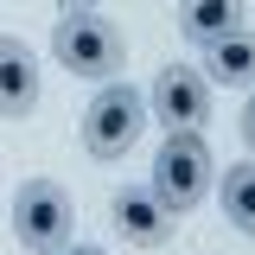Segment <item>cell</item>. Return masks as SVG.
<instances>
[{
	"label": "cell",
	"mask_w": 255,
	"mask_h": 255,
	"mask_svg": "<svg viewBox=\"0 0 255 255\" xmlns=\"http://www.w3.org/2000/svg\"><path fill=\"white\" fill-rule=\"evenodd\" d=\"M217 185V166H211V147L204 134H166L153 153V191L172 217H185L204 204V191Z\"/></svg>",
	"instance_id": "obj_1"
},
{
	"label": "cell",
	"mask_w": 255,
	"mask_h": 255,
	"mask_svg": "<svg viewBox=\"0 0 255 255\" xmlns=\"http://www.w3.org/2000/svg\"><path fill=\"white\" fill-rule=\"evenodd\" d=\"M51 51H58V64L70 70V77H96V83H115L122 77V32L109 26L102 13H64L58 26H51Z\"/></svg>",
	"instance_id": "obj_2"
},
{
	"label": "cell",
	"mask_w": 255,
	"mask_h": 255,
	"mask_svg": "<svg viewBox=\"0 0 255 255\" xmlns=\"http://www.w3.org/2000/svg\"><path fill=\"white\" fill-rule=\"evenodd\" d=\"M70 223H77V211H70V191L58 179H26L19 185V198H13V230H19V243L32 255H58L70 243Z\"/></svg>",
	"instance_id": "obj_3"
},
{
	"label": "cell",
	"mask_w": 255,
	"mask_h": 255,
	"mask_svg": "<svg viewBox=\"0 0 255 255\" xmlns=\"http://www.w3.org/2000/svg\"><path fill=\"white\" fill-rule=\"evenodd\" d=\"M140 115H147V102L128 90V83H102L90 96V109H83V147L96 159H122L140 140Z\"/></svg>",
	"instance_id": "obj_4"
},
{
	"label": "cell",
	"mask_w": 255,
	"mask_h": 255,
	"mask_svg": "<svg viewBox=\"0 0 255 255\" xmlns=\"http://www.w3.org/2000/svg\"><path fill=\"white\" fill-rule=\"evenodd\" d=\"M153 115L166 134H198L204 128V115H211V77H198V70H185V64H172V70H159L153 77Z\"/></svg>",
	"instance_id": "obj_5"
},
{
	"label": "cell",
	"mask_w": 255,
	"mask_h": 255,
	"mask_svg": "<svg viewBox=\"0 0 255 255\" xmlns=\"http://www.w3.org/2000/svg\"><path fill=\"white\" fill-rule=\"evenodd\" d=\"M115 223H122V236L134 249H159L172 236V211L159 204L153 185H122L115 191Z\"/></svg>",
	"instance_id": "obj_6"
},
{
	"label": "cell",
	"mask_w": 255,
	"mask_h": 255,
	"mask_svg": "<svg viewBox=\"0 0 255 255\" xmlns=\"http://www.w3.org/2000/svg\"><path fill=\"white\" fill-rule=\"evenodd\" d=\"M38 109V64H32L26 38H0V115L26 122Z\"/></svg>",
	"instance_id": "obj_7"
},
{
	"label": "cell",
	"mask_w": 255,
	"mask_h": 255,
	"mask_svg": "<svg viewBox=\"0 0 255 255\" xmlns=\"http://www.w3.org/2000/svg\"><path fill=\"white\" fill-rule=\"evenodd\" d=\"M204 77H217L230 90H255V32H223L204 45Z\"/></svg>",
	"instance_id": "obj_8"
},
{
	"label": "cell",
	"mask_w": 255,
	"mask_h": 255,
	"mask_svg": "<svg viewBox=\"0 0 255 255\" xmlns=\"http://www.w3.org/2000/svg\"><path fill=\"white\" fill-rule=\"evenodd\" d=\"M243 26V0H179V32L191 45H211Z\"/></svg>",
	"instance_id": "obj_9"
},
{
	"label": "cell",
	"mask_w": 255,
	"mask_h": 255,
	"mask_svg": "<svg viewBox=\"0 0 255 255\" xmlns=\"http://www.w3.org/2000/svg\"><path fill=\"white\" fill-rule=\"evenodd\" d=\"M217 198H223V217L236 223L243 236H255V159H243V166H230L217 179Z\"/></svg>",
	"instance_id": "obj_10"
},
{
	"label": "cell",
	"mask_w": 255,
	"mask_h": 255,
	"mask_svg": "<svg viewBox=\"0 0 255 255\" xmlns=\"http://www.w3.org/2000/svg\"><path fill=\"white\" fill-rule=\"evenodd\" d=\"M243 140L255 147V90H249V102H243Z\"/></svg>",
	"instance_id": "obj_11"
},
{
	"label": "cell",
	"mask_w": 255,
	"mask_h": 255,
	"mask_svg": "<svg viewBox=\"0 0 255 255\" xmlns=\"http://www.w3.org/2000/svg\"><path fill=\"white\" fill-rule=\"evenodd\" d=\"M58 255H109V249H96V243H64Z\"/></svg>",
	"instance_id": "obj_12"
},
{
	"label": "cell",
	"mask_w": 255,
	"mask_h": 255,
	"mask_svg": "<svg viewBox=\"0 0 255 255\" xmlns=\"http://www.w3.org/2000/svg\"><path fill=\"white\" fill-rule=\"evenodd\" d=\"M64 13H96V0H58Z\"/></svg>",
	"instance_id": "obj_13"
}]
</instances>
